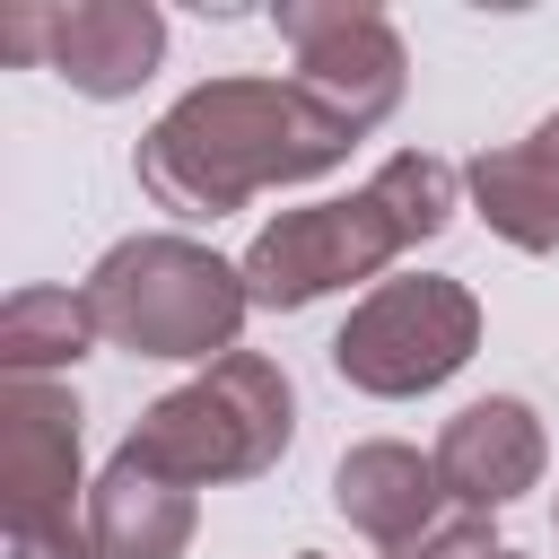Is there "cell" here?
<instances>
[{
    "mask_svg": "<svg viewBox=\"0 0 559 559\" xmlns=\"http://www.w3.org/2000/svg\"><path fill=\"white\" fill-rule=\"evenodd\" d=\"M550 515H559V507H550Z\"/></svg>",
    "mask_w": 559,
    "mask_h": 559,
    "instance_id": "19",
    "label": "cell"
},
{
    "mask_svg": "<svg viewBox=\"0 0 559 559\" xmlns=\"http://www.w3.org/2000/svg\"><path fill=\"white\" fill-rule=\"evenodd\" d=\"M332 507L349 515V533H367V542L393 559V550H411L454 498H445V480H437V454H419V445H402V437H367V445H349V454L332 463Z\"/></svg>",
    "mask_w": 559,
    "mask_h": 559,
    "instance_id": "10",
    "label": "cell"
},
{
    "mask_svg": "<svg viewBox=\"0 0 559 559\" xmlns=\"http://www.w3.org/2000/svg\"><path fill=\"white\" fill-rule=\"evenodd\" d=\"M533 148H542V166L559 175V114H542V122H533Z\"/></svg>",
    "mask_w": 559,
    "mask_h": 559,
    "instance_id": "16",
    "label": "cell"
},
{
    "mask_svg": "<svg viewBox=\"0 0 559 559\" xmlns=\"http://www.w3.org/2000/svg\"><path fill=\"white\" fill-rule=\"evenodd\" d=\"M87 314L105 332V349L131 358H201L218 367L253 314L245 297V262L192 245V236H122L96 253V271L79 280Z\"/></svg>",
    "mask_w": 559,
    "mask_h": 559,
    "instance_id": "3",
    "label": "cell"
},
{
    "mask_svg": "<svg viewBox=\"0 0 559 559\" xmlns=\"http://www.w3.org/2000/svg\"><path fill=\"white\" fill-rule=\"evenodd\" d=\"M437 480H445V498L454 507H472V515H498V507H515L524 489H542V472H550V437H542V419H533V402H515V393H489V402H463L445 428H437Z\"/></svg>",
    "mask_w": 559,
    "mask_h": 559,
    "instance_id": "9",
    "label": "cell"
},
{
    "mask_svg": "<svg viewBox=\"0 0 559 559\" xmlns=\"http://www.w3.org/2000/svg\"><path fill=\"white\" fill-rule=\"evenodd\" d=\"M166 61V17L157 0H70V9H44V70L70 87V96H140Z\"/></svg>",
    "mask_w": 559,
    "mask_h": 559,
    "instance_id": "8",
    "label": "cell"
},
{
    "mask_svg": "<svg viewBox=\"0 0 559 559\" xmlns=\"http://www.w3.org/2000/svg\"><path fill=\"white\" fill-rule=\"evenodd\" d=\"M271 26H280V44L297 52V87L341 122V131H376V122H393V105H402V87H411V52H402V35H393V17L376 9V0H280L271 9Z\"/></svg>",
    "mask_w": 559,
    "mask_h": 559,
    "instance_id": "7",
    "label": "cell"
},
{
    "mask_svg": "<svg viewBox=\"0 0 559 559\" xmlns=\"http://www.w3.org/2000/svg\"><path fill=\"white\" fill-rule=\"evenodd\" d=\"M0 61H44V9H9L0 17Z\"/></svg>",
    "mask_w": 559,
    "mask_h": 559,
    "instance_id": "15",
    "label": "cell"
},
{
    "mask_svg": "<svg viewBox=\"0 0 559 559\" xmlns=\"http://www.w3.org/2000/svg\"><path fill=\"white\" fill-rule=\"evenodd\" d=\"M87 472H79V393L52 376L0 384V524L9 559H96L87 542Z\"/></svg>",
    "mask_w": 559,
    "mask_h": 559,
    "instance_id": "5",
    "label": "cell"
},
{
    "mask_svg": "<svg viewBox=\"0 0 559 559\" xmlns=\"http://www.w3.org/2000/svg\"><path fill=\"white\" fill-rule=\"evenodd\" d=\"M297 559H323V550H297Z\"/></svg>",
    "mask_w": 559,
    "mask_h": 559,
    "instance_id": "18",
    "label": "cell"
},
{
    "mask_svg": "<svg viewBox=\"0 0 559 559\" xmlns=\"http://www.w3.org/2000/svg\"><path fill=\"white\" fill-rule=\"evenodd\" d=\"M463 192H472V210L489 218V236H507L515 253H559V175L542 166L533 140L480 148V157L463 166Z\"/></svg>",
    "mask_w": 559,
    "mask_h": 559,
    "instance_id": "12",
    "label": "cell"
},
{
    "mask_svg": "<svg viewBox=\"0 0 559 559\" xmlns=\"http://www.w3.org/2000/svg\"><path fill=\"white\" fill-rule=\"evenodd\" d=\"M192 524H201L192 489L122 463V454L87 489V542H96V559H183L192 550Z\"/></svg>",
    "mask_w": 559,
    "mask_h": 559,
    "instance_id": "11",
    "label": "cell"
},
{
    "mask_svg": "<svg viewBox=\"0 0 559 559\" xmlns=\"http://www.w3.org/2000/svg\"><path fill=\"white\" fill-rule=\"evenodd\" d=\"M358 131H341L297 79H253V70H227V79H201L183 87L131 148V175L157 210L175 218H227L245 210L253 192H280V183H314L332 166H349Z\"/></svg>",
    "mask_w": 559,
    "mask_h": 559,
    "instance_id": "1",
    "label": "cell"
},
{
    "mask_svg": "<svg viewBox=\"0 0 559 559\" xmlns=\"http://www.w3.org/2000/svg\"><path fill=\"white\" fill-rule=\"evenodd\" d=\"M411 245H419L411 218H402L376 183H358V192H341V201L280 210V218L245 245V297H253L262 314H297V306H314V297H332V288H358V280L384 288V271H393Z\"/></svg>",
    "mask_w": 559,
    "mask_h": 559,
    "instance_id": "6",
    "label": "cell"
},
{
    "mask_svg": "<svg viewBox=\"0 0 559 559\" xmlns=\"http://www.w3.org/2000/svg\"><path fill=\"white\" fill-rule=\"evenodd\" d=\"M489 550H507L498 533H489V515H472V507H445L411 550H393V559H489Z\"/></svg>",
    "mask_w": 559,
    "mask_h": 559,
    "instance_id": "14",
    "label": "cell"
},
{
    "mask_svg": "<svg viewBox=\"0 0 559 559\" xmlns=\"http://www.w3.org/2000/svg\"><path fill=\"white\" fill-rule=\"evenodd\" d=\"M288 445H297V384H288V367L262 358V349H227L192 384L157 393L122 428L114 454L157 472V480H175V489H227V480H262Z\"/></svg>",
    "mask_w": 559,
    "mask_h": 559,
    "instance_id": "2",
    "label": "cell"
},
{
    "mask_svg": "<svg viewBox=\"0 0 559 559\" xmlns=\"http://www.w3.org/2000/svg\"><path fill=\"white\" fill-rule=\"evenodd\" d=\"M489 559H524V550H489Z\"/></svg>",
    "mask_w": 559,
    "mask_h": 559,
    "instance_id": "17",
    "label": "cell"
},
{
    "mask_svg": "<svg viewBox=\"0 0 559 559\" xmlns=\"http://www.w3.org/2000/svg\"><path fill=\"white\" fill-rule=\"evenodd\" d=\"M480 349V297L445 271L419 280H384L349 306V323L332 332V376L367 402H419L437 384H454Z\"/></svg>",
    "mask_w": 559,
    "mask_h": 559,
    "instance_id": "4",
    "label": "cell"
},
{
    "mask_svg": "<svg viewBox=\"0 0 559 559\" xmlns=\"http://www.w3.org/2000/svg\"><path fill=\"white\" fill-rule=\"evenodd\" d=\"M96 314H87V288H17L0 306V367L9 376H52V367H79L96 349Z\"/></svg>",
    "mask_w": 559,
    "mask_h": 559,
    "instance_id": "13",
    "label": "cell"
}]
</instances>
